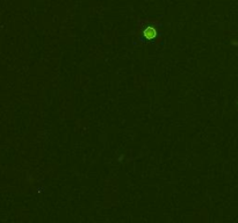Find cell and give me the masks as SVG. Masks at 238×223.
Wrapping results in <instances>:
<instances>
[{
	"instance_id": "obj_1",
	"label": "cell",
	"mask_w": 238,
	"mask_h": 223,
	"mask_svg": "<svg viewBox=\"0 0 238 223\" xmlns=\"http://www.w3.org/2000/svg\"><path fill=\"white\" fill-rule=\"evenodd\" d=\"M144 37L146 39V40H152L156 37V35H157V31H156V29L152 27H148L145 30H144Z\"/></svg>"
}]
</instances>
